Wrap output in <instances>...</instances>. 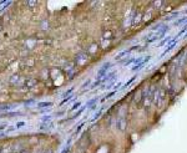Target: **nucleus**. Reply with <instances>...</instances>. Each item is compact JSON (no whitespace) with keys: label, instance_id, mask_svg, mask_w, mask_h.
Here are the masks:
<instances>
[{"label":"nucleus","instance_id":"f257e3e1","mask_svg":"<svg viewBox=\"0 0 187 153\" xmlns=\"http://www.w3.org/2000/svg\"><path fill=\"white\" fill-rule=\"evenodd\" d=\"M116 128L117 131H120L121 133H124L127 128V121L125 118V116H120L117 120H116Z\"/></svg>","mask_w":187,"mask_h":153},{"label":"nucleus","instance_id":"9d476101","mask_svg":"<svg viewBox=\"0 0 187 153\" xmlns=\"http://www.w3.org/2000/svg\"><path fill=\"white\" fill-rule=\"evenodd\" d=\"M44 153H52V151H51V149H48V151H45Z\"/></svg>","mask_w":187,"mask_h":153},{"label":"nucleus","instance_id":"6e6552de","mask_svg":"<svg viewBox=\"0 0 187 153\" xmlns=\"http://www.w3.org/2000/svg\"><path fill=\"white\" fill-rule=\"evenodd\" d=\"M24 125H25V122H19V123H16V127H17V128H20V127L24 126Z\"/></svg>","mask_w":187,"mask_h":153},{"label":"nucleus","instance_id":"9b49d317","mask_svg":"<svg viewBox=\"0 0 187 153\" xmlns=\"http://www.w3.org/2000/svg\"><path fill=\"white\" fill-rule=\"evenodd\" d=\"M186 59H187V55H186Z\"/></svg>","mask_w":187,"mask_h":153},{"label":"nucleus","instance_id":"20e7f679","mask_svg":"<svg viewBox=\"0 0 187 153\" xmlns=\"http://www.w3.org/2000/svg\"><path fill=\"white\" fill-rule=\"evenodd\" d=\"M36 82H37L36 80H30V81H26V85H28V87H31V86H34Z\"/></svg>","mask_w":187,"mask_h":153},{"label":"nucleus","instance_id":"0eeeda50","mask_svg":"<svg viewBox=\"0 0 187 153\" xmlns=\"http://www.w3.org/2000/svg\"><path fill=\"white\" fill-rule=\"evenodd\" d=\"M96 49H97V45H96V44H94V45L91 46V49H90V52H95Z\"/></svg>","mask_w":187,"mask_h":153},{"label":"nucleus","instance_id":"1a4fd4ad","mask_svg":"<svg viewBox=\"0 0 187 153\" xmlns=\"http://www.w3.org/2000/svg\"><path fill=\"white\" fill-rule=\"evenodd\" d=\"M19 153H30V152H29V151H26V149H23V151H20Z\"/></svg>","mask_w":187,"mask_h":153},{"label":"nucleus","instance_id":"f03ea898","mask_svg":"<svg viewBox=\"0 0 187 153\" xmlns=\"http://www.w3.org/2000/svg\"><path fill=\"white\" fill-rule=\"evenodd\" d=\"M87 61V55L86 54H80L76 56V62L78 65H84Z\"/></svg>","mask_w":187,"mask_h":153},{"label":"nucleus","instance_id":"7ed1b4c3","mask_svg":"<svg viewBox=\"0 0 187 153\" xmlns=\"http://www.w3.org/2000/svg\"><path fill=\"white\" fill-rule=\"evenodd\" d=\"M158 100H160V88H155L154 91V97H152V103L154 105H158Z\"/></svg>","mask_w":187,"mask_h":153},{"label":"nucleus","instance_id":"423d86ee","mask_svg":"<svg viewBox=\"0 0 187 153\" xmlns=\"http://www.w3.org/2000/svg\"><path fill=\"white\" fill-rule=\"evenodd\" d=\"M37 106H39V107H44V106H51V102H41V103H39Z\"/></svg>","mask_w":187,"mask_h":153},{"label":"nucleus","instance_id":"39448f33","mask_svg":"<svg viewBox=\"0 0 187 153\" xmlns=\"http://www.w3.org/2000/svg\"><path fill=\"white\" fill-rule=\"evenodd\" d=\"M2 153H11V148L10 147H3V151H2Z\"/></svg>","mask_w":187,"mask_h":153}]
</instances>
